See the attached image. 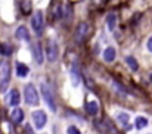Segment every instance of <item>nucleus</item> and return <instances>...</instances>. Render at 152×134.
<instances>
[{
  "mask_svg": "<svg viewBox=\"0 0 152 134\" xmlns=\"http://www.w3.org/2000/svg\"><path fill=\"white\" fill-rule=\"evenodd\" d=\"M90 31H92V28H90V25H89L87 22H80V24L77 25V28H75V33H74V40H75V43H77V44L84 43L86 39L90 36Z\"/></svg>",
  "mask_w": 152,
  "mask_h": 134,
  "instance_id": "f257e3e1",
  "label": "nucleus"
},
{
  "mask_svg": "<svg viewBox=\"0 0 152 134\" xmlns=\"http://www.w3.org/2000/svg\"><path fill=\"white\" fill-rule=\"evenodd\" d=\"M10 81V65L4 59L0 62V91H4Z\"/></svg>",
  "mask_w": 152,
  "mask_h": 134,
  "instance_id": "f03ea898",
  "label": "nucleus"
},
{
  "mask_svg": "<svg viewBox=\"0 0 152 134\" xmlns=\"http://www.w3.org/2000/svg\"><path fill=\"white\" fill-rule=\"evenodd\" d=\"M42 93H43V99H45V102H46V105L49 106V109L50 111H56V103H55V97H53V93H52V90L49 89V86L48 84H42Z\"/></svg>",
  "mask_w": 152,
  "mask_h": 134,
  "instance_id": "7ed1b4c3",
  "label": "nucleus"
},
{
  "mask_svg": "<svg viewBox=\"0 0 152 134\" xmlns=\"http://www.w3.org/2000/svg\"><path fill=\"white\" fill-rule=\"evenodd\" d=\"M25 102L28 105H37L39 103V94H37V90L33 84L25 86Z\"/></svg>",
  "mask_w": 152,
  "mask_h": 134,
  "instance_id": "20e7f679",
  "label": "nucleus"
},
{
  "mask_svg": "<svg viewBox=\"0 0 152 134\" xmlns=\"http://www.w3.org/2000/svg\"><path fill=\"white\" fill-rule=\"evenodd\" d=\"M43 22H45V19H43V12L42 10H37L34 15H33V19H31V27H33V30L36 31V34H42V30H43Z\"/></svg>",
  "mask_w": 152,
  "mask_h": 134,
  "instance_id": "39448f33",
  "label": "nucleus"
},
{
  "mask_svg": "<svg viewBox=\"0 0 152 134\" xmlns=\"http://www.w3.org/2000/svg\"><path fill=\"white\" fill-rule=\"evenodd\" d=\"M33 121H34L36 128L42 130V128L45 127L46 121H48V115H46L43 111H36V112H33Z\"/></svg>",
  "mask_w": 152,
  "mask_h": 134,
  "instance_id": "423d86ee",
  "label": "nucleus"
},
{
  "mask_svg": "<svg viewBox=\"0 0 152 134\" xmlns=\"http://www.w3.org/2000/svg\"><path fill=\"white\" fill-rule=\"evenodd\" d=\"M58 52H59V49H58L56 42L49 40L48 47H46V56H48V59H49L50 62H55V60L58 59Z\"/></svg>",
  "mask_w": 152,
  "mask_h": 134,
  "instance_id": "0eeeda50",
  "label": "nucleus"
},
{
  "mask_svg": "<svg viewBox=\"0 0 152 134\" xmlns=\"http://www.w3.org/2000/svg\"><path fill=\"white\" fill-rule=\"evenodd\" d=\"M22 119H24V112H22V109H13V111L10 112V121H12L13 124H21Z\"/></svg>",
  "mask_w": 152,
  "mask_h": 134,
  "instance_id": "6e6552de",
  "label": "nucleus"
},
{
  "mask_svg": "<svg viewBox=\"0 0 152 134\" xmlns=\"http://www.w3.org/2000/svg\"><path fill=\"white\" fill-rule=\"evenodd\" d=\"M31 50H33V55H34V59L37 63H42L43 62V53H42V47L39 43H33L31 46Z\"/></svg>",
  "mask_w": 152,
  "mask_h": 134,
  "instance_id": "1a4fd4ad",
  "label": "nucleus"
},
{
  "mask_svg": "<svg viewBox=\"0 0 152 134\" xmlns=\"http://www.w3.org/2000/svg\"><path fill=\"white\" fill-rule=\"evenodd\" d=\"M86 112H87L89 115H96V114L99 112V105H98V102H96V100H89V102L86 103Z\"/></svg>",
  "mask_w": 152,
  "mask_h": 134,
  "instance_id": "9d476101",
  "label": "nucleus"
},
{
  "mask_svg": "<svg viewBox=\"0 0 152 134\" xmlns=\"http://www.w3.org/2000/svg\"><path fill=\"white\" fill-rule=\"evenodd\" d=\"M115 56H117V52L114 47H106L105 52H103V59L106 62H114L115 60Z\"/></svg>",
  "mask_w": 152,
  "mask_h": 134,
  "instance_id": "9b49d317",
  "label": "nucleus"
},
{
  "mask_svg": "<svg viewBox=\"0 0 152 134\" xmlns=\"http://www.w3.org/2000/svg\"><path fill=\"white\" fill-rule=\"evenodd\" d=\"M15 36H16V39H19V40H28V39H30V34H28V31H27L25 27H18Z\"/></svg>",
  "mask_w": 152,
  "mask_h": 134,
  "instance_id": "f8f14e48",
  "label": "nucleus"
},
{
  "mask_svg": "<svg viewBox=\"0 0 152 134\" xmlns=\"http://www.w3.org/2000/svg\"><path fill=\"white\" fill-rule=\"evenodd\" d=\"M19 102H21V97H19L18 90H12V91H10V94H9V105L16 106Z\"/></svg>",
  "mask_w": 152,
  "mask_h": 134,
  "instance_id": "ddd939ff",
  "label": "nucleus"
},
{
  "mask_svg": "<svg viewBox=\"0 0 152 134\" xmlns=\"http://www.w3.org/2000/svg\"><path fill=\"white\" fill-rule=\"evenodd\" d=\"M117 119L123 124V127L126 128V130H130V124H129V115L127 114H124V112H120L118 115H117Z\"/></svg>",
  "mask_w": 152,
  "mask_h": 134,
  "instance_id": "4468645a",
  "label": "nucleus"
},
{
  "mask_svg": "<svg viewBox=\"0 0 152 134\" xmlns=\"http://www.w3.org/2000/svg\"><path fill=\"white\" fill-rule=\"evenodd\" d=\"M106 22H108V28H109L111 31H114V30H115V25H117V15H115V13H108Z\"/></svg>",
  "mask_w": 152,
  "mask_h": 134,
  "instance_id": "2eb2a0df",
  "label": "nucleus"
},
{
  "mask_svg": "<svg viewBox=\"0 0 152 134\" xmlns=\"http://www.w3.org/2000/svg\"><path fill=\"white\" fill-rule=\"evenodd\" d=\"M126 63H127V66H130L132 71H137L139 69V63H137V60L133 56H127L126 58Z\"/></svg>",
  "mask_w": 152,
  "mask_h": 134,
  "instance_id": "dca6fc26",
  "label": "nucleus"
},
{
  "mask_svg": "<svg viewBox=\"0 0 152 134\" xmlns=\"http://www.w3.org/2000/svg\"><path fill=\"white\" fill-rule=\"evenodd\" d=\"M16 74H18L19 77H27L28 68H27L24 63H16Z\"/></svg>",
  "mask_w": 152,
  "mask_h": 134,
  "instance_id": "f3484780",
  "label": "nucleus"
},
{
  "mask_svg": "<svg viewBox=\"0 0 152 134\" xmlns=\"http://www.w3.org/2000/svg\"><path fill=\"white\" fill-rule=\"evenodd\" d=\"M0 53L3 56H10L12 53V46H9V43H1L0 44Z\"/></svg>",
  "mask_w": 152,
  "mask_h": 134,
  "instance_id": "a211bd4d",
  "label": "nucleus"
},
{
  "mask_svg": "<svg viewBox=\"0 0 152 134\" xmlns=\"http://www.w3.org/2000/svg\"><path fill=\"white\" fill-rule=\"evenodd\" d=\"M148 125V119L145 118V117H137L136 118V128H145Z\"/></svg>",
  "mask_w": 152,
  "mask_h": 134,
  "instance_id": "6ab92c4d",
  "label": "nucleus"
},
{
  "mask_svg": "<svg viewBox=\"0 0 152 134\" xmlns=\"http://www.w3.org/2000/svg\"><path fill=\"white\" fill-rule=\"evenodd\" d=\"M21 7H22V12H24L25 15H28L30 10H31V9H30V7H31V1H30V0H24L22 4H21Z\"/></svg>",
  "mask_w": 152,
  "mask_h": 134,
  "instance_id": "aec40b11",
  "label": "nucleus"
},
{
  "mask_svg": "<svg viewBox=\"0 0 152 134\" xmlns=\"http://www.w3.org/2000/svg\"><path fill=\"white\" fill-rule=\"evenodd\" d=\"M71 77H72V84H74V86H78V78H80V75L75 72V68L71 69Z\"/></svg>",
  "mask_w": 152,
  "mask_h": 134,
  "instance_id": "412c9836",
  "label": "nucleus"
},
{
  "mask_svg": "<svg viewBox=\"0 0 152 134\" xmlns=\"http://www.w3.org/2000/svg\"><path fill=\"white\" fill-rule=\"evenodd\" d=\"M66 134H81V133H80V130H78L77 127L71 125V127H68V130H66Z\"/></svg>",
  "mask_w": 152,
  "mask_h": 134,
  "instance_id": "4be33fe9",
  "label": "nucleus"
},
{
  "mask_svg": "<svg viewBox=\"0 0 152 134\" xmlns=\"http://www.w3.org/2000/svg\"><path fill=\"white\" fill-rule=\"evenodd\" d=\"M92 1H93V4H95V6H102L106 0H92Z\"/></svg>",
  "mask_w": 152,
  "mask_h": 134,
  "instance_id": "5701e85b",
  "label": "nucleus"
},
{
  "mask_svg": "<svg viewBox=\"0 0 152 134\" xmlns=\"http://www.w3.org/2000/svg\"><path fill=\"white\" fill-rule=\"evenodd\" d=\"M146 46H148V49H149V52H152V37H151V39H149V40H148V44H146Z\"/></svg>",
  "mask_w": 152,
  "mask_h": 134,
  "instance_id": "b1692460",
  "label": "nucleus"
}]
</instances>
